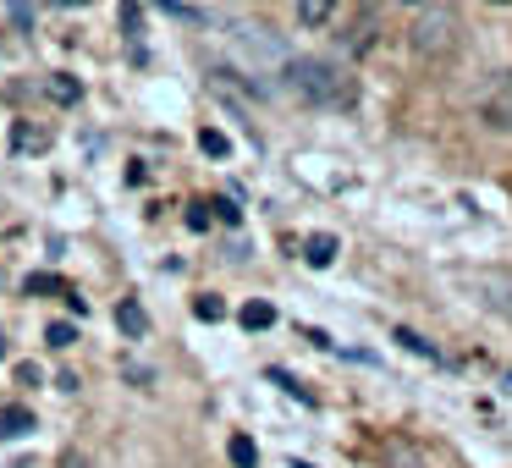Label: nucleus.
<instances>
[{"label": "nucleus", "mask_w": 512, "mask_h": 468, "mask_svg": "<svg viewBox=\"0 0 512 468\" xmlns=\"http://www.w3.org/2000/svg\"><path fill=\"white\" fill-rule=\"evenodd\" d=\"M287 89L298 100L320 105V111H353L358 105V78H347L336 61H320V56H292L287 61Z\"/></svg>", "instance_id": "obj_1"}, {"label": "nucleus", "mask_w": 512, "mask_h": 468, "mask_svg": "<svg viewBox=\"0 0 512 468\" xmlns=\"http://www.w3.org/2000/svg\"><path fill=\"white\" fill-rule=\"evenodd\" d=\"M457 39H463V17H457L452 0H424L419 17H413V28H408L413 56H424V61H446V56L457 50Z\"/></svg>", "instance_id": "obj_2"}, {"label": "nucleus", "mask_w": 512, "mask_h": 468, "mask_svg": "<svg viewBox=\"0 0 512 468\" xmlns=\"http://www.w3.org/2000/svg\"><path fill=\"white\" fill-rule=\"evenodd\" d=\"M479 122L490 133H512V72H501L485 94H479Z\"/></svg>", "instance_id": "obj_3"}, {"label": "nucleus", "mask_w": 512, "mask_h": 468, "mask_svg": "<svg viewBox=\"0 0 512 468\" xmlns=\"http://www.w3.org/2000/svg\"><path fill=\"white\" fill-rule=\"evenodd\" d=\"M50 127H39V122H12V138H6V144H12V155H45L50 149Z\"/></svg>", "instance_id": "obj_4"}, {"label": "nucleus", "mask_w": 512, "mask_h": 468, "mask_svg": "<svg viewBox=\"0 0 512 468\" xmlns=\"http://www.w3.org/2000/svg\"><path fill=\"white\" fill-rule=\"evenodd\" d=\"M116 331H122L127 342H144L149 314H144V303H138V298H122V303H116Z\"/></svg>", "instance_id": "obj_5"}, {"label": "nucleus", "mask_w": 512, "mask_h": 468, "mask_svg": "<svg viewBox=\"0 0 512 468\" xmlns=\"http://www.w3.org/2000/svg\"><path fill=\"white\" fill-rule=\"evenodd\" d=\"M265 380H270V386H281V391H287V397H292V402H303V408H320V397H314V391H309V386H303V380H298V375H287V369H270V375H265Z\"/></svg>", "instance_id": "obj_6"}, {"label": "nucleus", "mask_w": 512, "mask_h": 468, "mask_svg": "<svg viewBox=\"0 0 512 468\" xmlns=\"http://www.w3.org/2000/svg\"><path fill=\"white\" fill-rule=\"evenodd\" d=\"M303 259H309L314 270H325V265H336V237L331 232H314L309 243H303Z\"/></svg>", "instance_id": "obj_7"}, {"label": "nucleus", "mask_w": 512, "mask_h": 468, "mask_svg": "<svg viewBox=\"0 0 512 468\" xmlns=\"http://www.w3.org/2000/svg\"><path fill=\"white\" fill-rule=\"evenodd\" d=\"M0 435L6 441H17V435H34V413L17 402V408H0Z\"/></svg>", "instance_id": "obj_8"}, {"label": "nucleus", "mask_w": 512, "mask_h": 468, "mask_svg": "<svg viewBox=\"0 0 512 468\" xmlns=\"http://www.w3.org/2000/svg\"><path fill=\"white\" fill-rule=\"evenodd\" d=\"M336 6H342V0H298V23L303 28H325L336 17Z\"/></svg>", "instance_id": "obj_9"}, {"label": "nucleus", "mask_w": 512, "mask_h": 468, "mask_svg": "<svg viewBox=\"0 0 512 468\" xmlns=\"http://www.w3.org/2000/svg\"><path fill=\"white\" fill-rule=\"evenodd\" d=\"M45 347H50V353H67V347H78V325H72V320H50V325H45Z\"/></svg>", "instance_id": "obj_10"}, {"label": "nucleus", "mask_w": 512, "mask_h": 468, "mask_svg": "<svg viewBox=\"0 0 512 468\" xmlns=\"http://www.w3.org/2000/svg\"><path fill=\"white\" fill-rule=\"evenodd\" d=\"M237 325H243V331H270V325H276V309H270V303H243Z\"/></svg>", "instance_id": "obj_11"}, {"label": "nucleus", "mask_w": 512, "mask_h": 468, "mask_svg": "<svg viewBox=\"0 0 512 468\" xmlns=\"http://www.w3.org/2000/svg\"><path fill=\"white\" fill-rule=\"evenodd\" d=\"M479 287H485V303H490V309H501V314L512 320V281L496 276V281H479Z\"/></svg>", "instance_id": "obj_12"}, {"label": "nucleus", "mask_w": 512, "mask_h": 468, "mask_svg": "<svg viewBox=\"0 0 512 468\" xmlns=\"http://www.w3.org/2000/svg\"><path fill=\"white\" fill-rule=\"evenodd\" d=\"M45 94H50V100H56V105H78V100H83V89H78V83L67 78V72H56V78L45 83Z\"/></svg>", "instance_id": "obj_13"}, {"label": "nucleus", "mask_w": 512, "mask_h": 468, "mask_svg": "<svg viewBox=\"0 0 512 468\" xmlns=\"http://www.w3.org/2000/svg\"><path fill=\"white\" fill-rule=\"evenodd\" d=\"M226 457H232L237 468H254L259 463V446L248 441V435H232V441H226Z\"/></svg>", "instance_id": "obj_14"}, {"label": "nucleus", "mask_w": 512, "mask_h": 468, "mask_svg": "<svg viewBox=\"0 0 512 468\" xmlns=\"http://www.w3.org/2000/svg\"><path fill=\"white\" fill-rule=\"evenodd\" d=\"M199 149H204L210 160H226V155H232V138L215 133V127H204V133H199Z\"/></svg>", "instance_id": "obj_15"}, {"label": "nucleus", "mask_w": 512, "mask_h": 468, "mask_svg": "<svg viewBox=\"0 0 512 468\" xmlns=\"http://www.w3.org/2000/svg\"><path fill=\"white\" fill-rule=\"evenodd\" d=\"M397 342L408 347V353H419V358H430V364H441V353H435V342H424L419 331H408V325H402V331H397Z\"/></svg>", "instance_id": "obj_16"}, {"label": "nucleus", "mask_w": 512, "mask_h": 468, "mask_svg": "<svg viewBox=\"0 0 512 468\" xmlns=\"http://www.w3.org/2000/svg\"><path fill=\"white\" fill-rule=\"evenodd\" d=\"M193 314H199V320H210V325H215V320H226V303L215 298V292H204V298L193 303Z\"/></svg>", "instance_id": "obj_17"}, {"label": "nucleus", "mask_w": 512, "mask_h": 468, "mask_svg": "<svg viewBox=\"0 0 512 468\" xmlns=\"http://www.w3.org/2000/svg\"><path fill=\"white\" fill-rule=\"evenodd\" d=\"M122 34H127V39H138V34H144V17H138V0H122Z\"/></svg>", "instance_id": "obj_18"}, {"label": "nucleus", "mask_w": 512, "mask_h": 468, "mask_svg": "<svg viewBox=\"0 0 512 468\" xmlns=\"http://www.w3.org/2000/svg\"><path fill=\"white\" fill-rule=\"evenodd\" d=\"M210 215H215V221H226V226H237V221H243V210H237L232 199H215V204H210Z\"/></svg>", "instance_id": "obj_19"}, {"label": "nucleus", "mask_w": 512, "mask_h": 468, "mask_svg": "<svg viewBox=\"0 0 512 468\" xmlns=\"http://www.w3.org/2000/svg\"><path fill=\"white\" fill-rule=\"evenodd\" d=\"M386 468H424V463H419V452H408V446H391Z\"/></svg>", "instance_id": "obj_20"}, {"label": "nucleus", "mask_w": 512, "mask_h": 468, "mask_svg": "<svg viewBox=\"0 0 512 468\" xmlns=\"http://www.w3.org/2000/svg\"><path fill=\"white\" fill-rule=\"evenodd\" d=\"M56 468H100V463H94L89 452H78V446H72V452H61V457H56Z\"/></svg>", "instance_id": "obj_21"}, {"label": "nucleus", "mask_w": 512, "mask_h": 468, "mask_svg": "<svg viewBox=\"0 0 512 468\" xmlns=\"http://www.w3.org/2000/svg\"><path fill=\"white\" fill-rule=\"evenodd\" d=\"M210 226V204H188V232H204Z\"/></svg>", "instance_id": "obj_22"}, {"label": "nucleus", "mask_w": 512, "mask_h": 468, "mask_svg": "<svg viewBox=\"0 0 512 468\" xmlns=\"http://www.w3.org/2000/svg\"><path fill=\"white\" fill-rule=\"evenodd\" d=\"M155 6H160V12H171V17H199L188 0H155Z\"/></svg>", "instance_id": "obj_23"}, {"label": "nucleus", "mask_w": 512, "mask_h": 468, "mask_svg": "<svg viewBox=\"0 0 512 468\" xmlns=\"http://www.w3.org/2000/svg\"><path fill=\"white\" fill-rule=\"evenodd\" d=\"M17 380H23V386H39V364H17Z\"/></svg>", "instance_id": "obj_24"}, {"label": "nucleus", "mask_w": 512, "mask_h": 468, "mask_svg": "<svg viewBox=\"0 0 512 468\" xmlns=\"http://www.w3.org/2000/svg\"><path fill=\"white\" fill-rule=\"evenodd\" d=\"M6 353H12V347H6V331H0V358H6Z\"/></svg>", "instance_id": "obj_25"}, {"label": "nucleus", "mask_w": 512, "mask_h": 468, "mask_svg": "<svg viewBox=\"0 0 512 468\" xmlns=\"http://www.w3.org/2000/svg\"><path fill=\"white\" fill-rule=\"evenodd\" d=\"M61 6H89V0H61Z\"/></svg>", "instance_id": "obj_26"}, {"label": "nucleus", "mask_w": 512, "mask_h": 468, "mask_svg": "<svg viewBox=\"0 0 512 468\" xmlns=\"http://www.w3.org/2000/svg\"><path fill=\"white\" fill-rule=\"evenodd\" d=\"M402 6H424V0H402Z\"/></svg>", "instance_id": "obj_27"}, {"label": "nucleus", "mask_w": 512, "mask_h": 468, "mask_svg": "<svg viewBox=\"0 0 512 468\" xmlns=\"http://www.w3.org/2000/svg\"><path fill=\"white\" fill-rule=\"evenodd\" d=\"M496 6H507V0H496Z\"/></svg>", "instance_id": "obj_28"}]
</instances>
